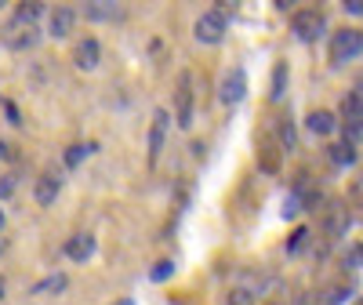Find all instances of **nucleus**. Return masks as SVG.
Here are the masks:
<instances>
[{"mask_svg": "<svg viewBox=\"0 0 363 305\" xmlns=\"http://www.w3.org/2000/svg\"><path fill=\"white\" fill-rule=\"evenodd\" d=\"M58 189H62V182H58L55 174H40L37 186H33V200H37L40 207H51V204L58 200Z\"/></svg>", "mask_w": 363, "mask_h": 305, "instance_id": "11", "label": "nucleus"}, {"mask_svg": "<svg viewBox=\"0 0 363 305\" xmlns=\"http://www.w3.org/2000/svg\"><path fill=\"white\" fill-rule=\"evenodd\" d=\"M291 29L298 33V40L313 44V40H320V33H323V15H320V11H294Z\"/></svg>", "mask_w": 363, "mask_h": 305, "instance_id": "7", "label": "nucleus"}, {"mask_svg": "<svg viewBox=\"0 0 363 305\" xmlns=\"http://www.w3.org/2000/svg\"><path fill=\"white\" fill-rule=\"evenodd\" d=\"M225 37V11H203L196 18V40L200 44H218Z\"/></svg>", "mask_w": 363, "mask_h": 305, "instance_id": "4", "label": "nucleus"}, {"mask_svg": "<svg viewBox=\"0 0 363 305\" xmlns=\"http://www.w3.org/2000/svg\"><path fill=\"white\" fill-rule=\"evenodd\" d=\"M0 229H4V211H0Z\"/></svg>", "mask_w": 363, "mask_h": 305, "instance_id": "31", "label": "nucleus"}, {"mask_svg": "<svg viewBox=\"0 0 363 305\" xmlns=\"http://www.w3.org/2000/svg\"><path fill=\"white\" fill-rule=\"evenodd\" d=\"M306 240H309V229H294V236L287 240V251H291V255L301 251V248H306Z\"/></svg>", "mask_w": 363, "mask_h": 305, "instance_id": "22", "label": "nucleus"}, {"mask_svg": "<svg viewBox=\"0 0 363 305\" xmlns=\"http://www.w3.org/2000/svg\"><path fill=\"white\" fill-rule=\"evenodd\" d=\"M167 128H171V113L167 109H157L153 113V124H149V164L160 160L164 142H167Z\"/></svg>", "mask_w": 363, "mask_h": 305, "instance_id": "5", "label": "nucleus"}, {"mask_svg": "<svg viewBox=\"0 0 363 305\" xmlns=\"http://www.w3.org/2000/svg\"><path fill=\"white\" fill-rule=\"evenodd\" d=\"M258 160H262V167H265V171H277V167H280L277 145H272V142H262V149H258Z\"/></svg>", "mask_w": 363, "mask_h": 305, "instance_id": "18", "label": "nucleus"}, {"mask_svg": "<svg viewBox=\"0 0 363 305\" xmlns=\"http://www.w3.org/2000/svg\"><path fill=\"white\" fill-rule=\"evenodd\" d=\"M44 15L40 4H22L11 18V26L4 29V44L11 51H29V48H37L40 40V29H37V18Z\"/></svg>", "mask_w": 363, "mask_h": 305, "instance_id": "1", "label": "nucleus"}, {"mask_svg": "<svg viewBox=\"0 0 363 305\" xmlns=\"http://www.w3.org/2000/svg\"><path fill=\"white\" fill-rule=\"evenodd\" d=\"M124 15V8L113 4V0H95V4H87V18L91 22H116Z\"/></svg>", "mask_w": 363, "mask_h": 305, "instance_id": "12", "label": "nucleus"}, {"mask_svg": "<svg viewBox=\"0 0 363 305\" xmlns=\"http://www.w3.org/2000/svg\"><path fill=\"white\" fill-rule=\"evenodd\" d=\"M349 15H363V0H345V4H342Z\"/></svg>", "mask_w": 363, "mask_h": 305, "instance_id": "28", "label": "nucleus"}, {"mask_svg": "<svg viewBox=\"0 0 363 305\" xmlns=\"http://www.w3.org/2000/svg\"><path fill=\"white\" fill-rule=\"evenodd\" d=\"M193 77L189 73H182L178 77V91H174V120H178V128L182 131H189L193 128Z\"/></svg>", "mask_w": 363, "mask_h": 305, "instance_id": "3", "label": "nucleus"}, {"mask_svg": "<svg viewBox=\"0 0 363 305\" xmlns=\"http://www.w3.org/2000/svg\"><path fill=\"white\" fill-rule=\"evenodd\" d=\"M99 62H102V44H99L95 37L77 40V48H73V66L84 70V73H91V70H99Z\"/></svg>", "mask_w": 363, "mask_h": 305, "instance_id": "8", "label": "nucleus"}, {"mask_svg": "<svg viewBox=\"0 0 363 305\" xmlns=\"http://www.w3.org/2000/svg\"><path fill=\"white\" fill-rule=\"evenodd\" d=\"M363 55V29H338L330 37V66H345Z\"/></svg>", "mask_w": 363, "mask_h": 305, "instance_id": "2", "label": "nucleus"}, {"mask_svg": "<svg viewBox=\"0 0 363 305\" xmlns=\"http://www.w3.org/2000/svg\"><path fill=\"white\" fill-rule=\"evenodd\" d=\"M342 135H345L349 145L363 142V120H342Z\"/></svg>", "mask_w": 363, "mask_h": 305, "instance_id": "20", "label": "nucleus"}, {"mask_svg": "<svg viewBox=\"0 0 363 305\" xmlns=\"http://www.w3.org/2000/svg\"><path fill=\"white\" fill-rule=\"evenodd\" d=\"M171 272H174V262H157V269H153V280H157V284H164V280L171 277Z\"/></svg>", "mask_w": 363, "mask_h": 305, "instance_id": "24", "label": "nucleus"}, {"mask_svg": "<svg viewBox=\"0 0 363 305\" xmlns=\"http://www.w3.org/2000/svg\"><path fill=\"white\" fill-rule=\"evenodd\" d=\"M327 157H330V164H335V167H349V164H356V145L335 142V145L327 149Z\"/></svg>", "mask_w": 363, "mask_h": 305, "instance_id": "14", "label": "nucleus"}, {"mask_svg": "<svg viewBox=\"0 0 363 305\" xmlns=\"http://www.w3.org/2000/svg\"><path fill=\"white\" fill-rule=\"evenodd\" d=\"M69 287V280L62 277V272H55V277H44L40 284H33V294H40V298H48V294H62Z\"/></svg>", "mask_w": 363, "mask_h": 305, "instance_id": "15", "label": "nucleus"}, {"mask_svg": "<svg viewBox=\"0 0 363 305\" xmlns=\"http://www.w3.org/2000/svg\"><path fill=\"white\" fill-rule=\"evenodd\" d=\"M95 236L91 233H77V236H69L66 240V258H73V262H87L91 255H95Z\"/></svg>", "mask_w": 363, "mask_h": 305, "instance_id": "10", "label": "nucleus"}, {"mask_svg": "<svg viewBox=\"0 0 363 305\" xmlns=\"http://www.w3.org/2000/svg\"><path fill=\"white\" fill-rule=\"evenodd\" d=\"M11 157H15L11 145H8V142H0V160H11Z\"/></svg>", "mask_w": 363, "mask_h": 305, "instance_id": "30", "label": "nucleus"}, {"mask_svg": "<svg viewBox=\"0 0 363 305\" xmlns=\"http://www.w3.org/2000/svg\"><path fill=\"white\" fill-rule=\"evenodd\" d=\"M0 298H4V280H0Z\"/></svg>", "mask_w": 363, "mask_h": 305, "instance_id": "32", "label": "nucleus"}, {"mask_svg": "<svg viewBox=\"0 0 363 305\" xmlns=\"http://www.w3.org/2000/svg\"><path fill=\"white\" fill-rule=\"evenodd\" d=\"M349 226V218H345V211H335V215H330V222H327V229L330 233H342Z\"/></svg>", "mask_w": 363, "mask_h": 305, "instance_id": "25", "label": "nucleus"}, {"mask_svg": "<svg viewBox=\"0 0 363 305\" xmlns=\"http://www.w3.org/2000/svg\"><path fill=\"white\" fill-rule=\"evenodd\" d=\"M11 193H15V178L8 174L4 182H0V196H11Z\"/></svg>", "mask_w": 363, "mask_h": 305, "instance_id": "29", "label": "nucleus"}, {"mask_svg": "<svg viewBox=\"0 0 363 305\" xmlns=\"http://www.w3.org/2000/svg\"><path fill=\"white\" fill-rule=\"evenodd\" d=\"M306 124H309L313 135H330V131L338 128V120H335V113H327V109H313Z\"/></svg>", "mask_w": 363, "mask_h": 305, "instance_id": "13", "label": "nucleus"}, {"mask_svg": "<svg viewBox=\"0 0 363 305\" xmlns=\"http://www.w3.org/2000/svg\"><path fill=\"white\" fill-rule=\"evenodd\" d=\"M0 255H4V240H0Z\"/></svg>", "mask_w": 363, "mask_h": 305, "instance_id": "33", "label": "nucleus"}, {"mask_svg": "<svg viewBox=\"0 0 363 305\" xmlns=\"http://www.w3.org/2000/svg\"><path fill=\"white\" fill-rule=\"evenodd\" d=\"M73 26H77V11H73V8H55V11L48 15V37L62 40V37L73 33Z\"/></svg>", "mask_w": 363, "mask_h": 305, "instance_id": "9", "label": "nucleus"}, {"mask_svg": "<svg viewBox=\"0 0 363 305\" xmlns=\"http://www.w3.org/2000/svg\"><path fill=\"white\" fill-rule=\"evenodd\" d=\"M342 113H345V120H363V95L359 91H349L342 99Z\"/></svg>", "mask_w": 363, "mask_h": 305, "instance_id": "16", "label": "nucleus"}, {"mask_svg": "<svg viewBox=\"0 0 363 305\" xmlns=\"http://www.w3.org/2000/svg\"><path fill=\"white\" fill-rule=\"evenodd\" d=\"M356 305H363V298H356Z\"/></svg>", "mask_w": 363, "mask_h": 305, "instance_id": "34", "label": "nucleus"}, {"mask_svg": "<svg viewBox=\"0 0 363 305\" xmlns=\"http://www.w3.org/2000/svg\"><path fill=\"white\" fill-rule=\"evenodd\" d=\"M244 95H247V73L244 70H229L222 77V84H218V99L225 106H236V102H244Z\"/></svg>", "mask_w": 363, "mask_h": 305, "instance_id": "6", "label": "nucleus"}, {"mask_svg": "<svg viewBox=\"0 0 363 305\" xmlns=\"http://www.w3.org/2000/svg\"><path fill=\"white\" fill-rule=\"evenodd\" d=\"M284 87H287V66L277 62V70H272V91H269V95H272V99H284Z\"/></svg>", "mask_w": 363, "mask_h": 305, "instance_id": "19", "label": "nucleus"}, {"mask_svg": "<svg viewBox=\"0 0 363 305\" xmlns=\"http://www.w3.org/2000/svg\"><path fill=\"white\" fill-rule=\"evenodd\" d=\"M91 152H95V145H84V142H80V145H69V149H66V167L84 164V160L91 157Z\"/></svg>", "mask_w": 363, "mask_h": 305, "instance_id": "17", "label": "nucleus"}, {"mask_svg": "<svg viewBox=\"0 0 363 305\" xmlns=\"http://www.w3.org/2000/svg\"><path fill=\"white\" fill-rule=\"evenodd\" d=\"M255 298H251V291H244V287H240V291H233V305H251Z\"/></svg>", "mask_w": 363, "mask_h": 305, "instance_id": "27", "label": "nucleus"}, {"mask_svg": "<svg viewBox=\"0 0 363 305\" xmlns=\"http://www.w3.org/2000/svg\"><path fill=\"white\" fill-rule=\"evenodd\" d=\"M349 204L352 207H363V178H356L352 186H349Z\"/></svg>", "mask_w": 363, "mask_h": 305, "instance_id": "23", "label": "nucleus"}, {"mask_svg": "<svg viewBox=\"0 0 363 305\" xmlns=\"http://www.w3.org/2000/svg\"><path fill=\"white\" fill-rule=\"evenodd\" d=\"M280 142H284V149H294V145H298V135H294L291 120H284V124H280Z\"/></svg>", "mask_w": 363, "mask_h": 305, "instance_id": "21", "label": "nucleus"}, {"mask_svg": "<svg viewBox=\"0 0 363 305\" xmlns=\"http://www.w3.org/2000/svg\"><path fill=\"white\" fill-rule=\"evenodd\" d=\"M298 211H301V204H298V196L291 193V196H287V207H284V218H294Z\"/></svg>", "mask_w": 363, "mask_h": 305, "instance_id": "26", "label": "nucleus"}]
</instances>
